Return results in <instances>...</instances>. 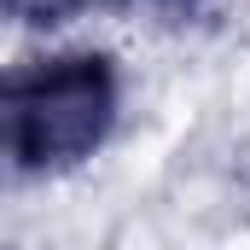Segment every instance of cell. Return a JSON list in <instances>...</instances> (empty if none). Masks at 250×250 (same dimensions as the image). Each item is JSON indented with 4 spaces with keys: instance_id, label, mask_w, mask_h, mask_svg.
I'll use <instances>...</instances> for the list:
<instances>
[{
    "instance_id": "1",
    "label": "cell",
    "mask_w": 250,
    "mask_h": 250,
    "mask_svg": "<svg viewBox=\"0 0 250 250\" xmlns=\"http://www.w3.org/2000/svg\"><path fill=\"white\" fill-rule=\"evenodd\" d=\"M117 117V70L99 53L35 59L0 76V151L23 169L87 157Z\"/></svg>"
},
{
    "instance_id": "2",
    "label": "cell",
    "mask_w": 250,
    "mask_h": 250,
    "mask_svg": "<svg viewBox=\"0 0 250 250\" xmlns=\"http://www.w3.org/2000/svg\"><path fill=\"white\" fill-rule=\"evenodd\" d=\"M87 6L93 0H0V12L18 18V23H64V18H76Z\"/></svg>"
},
{
    "instance_id": "3",
    "label": "cell",
    "mask_w": 250,
    "mask_h": 250,
    "mask_svg": "<svg viewBox=\"0 0 250 250\" xmlns=\"http://www.w3.org/2000/svg\"><path fill=\"white\" fill-rule=\"evenodd\" d=\"M128 6H151V12H187L192 0H128Z\"/></svg>"
}]
</instances>
